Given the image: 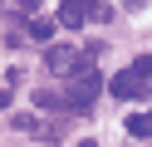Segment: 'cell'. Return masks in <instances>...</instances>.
I'll return each instance as SVG.
<instances>
[{"instance_id": "obj_1", "label": "cell", "mask_w": 152, "mask_h": 147, "mask_svg": "<svg viewBox=\"0 0 152 147\" xmlns=\"http://www.w3.org/2000/svg\"><path fill=\"white\" fill-rule=\"evenodd\" d=\"M98 88H103V78L93 74V64H83L79 74H74L69 93H64V108H69V113H88V108H93V98H98Z\"/></svg>"}, {"instance_id": "obj_2", "label": "cell", "mask_w": 152, "mask_h": 147, "mask_svg": "<svg viewBox=\"0 0 152 147\" xmlns=\"http://www.w3.org/2000/svg\"><path fill=\"white\" fill-rule=\"evenodd\" d=\"M83 64H93L83 49H69V44H49L44 49V69H49V74H79Z\"/></svg>"}, {"instance_id": "obj_3", "label": "cell", "mask_w": 152, "mask_h": 147, "mask_svg": "<svg viewBox=\"0 0 152 147\" xmlns=\"http://www.w3.org/2000/svg\"><path fill=\"white\" fill-rule=\"evenodd\" d=\"M108 93L113 98H147V78H142L137 69H123V74L108 78Z\"/></svg>"}, {"instance_id": "obj_4", "label": "cell", "mask_w": 152, "mask_h": 147, "mask_svg": "<svg viewBox=\"0 0 152 147\" xmlns=\"http://www.w3.org/2000/svg\"><path fill=\"white\" fill-rule=\"evenodd\" d=\"M93 5H98V0H59V25L83 29V25L93 20Z\"/></svg>"}, {"instance_id": "obj_5", "label": "cell", "mask_w": 152, "mask_h": 147, "mask_svg": "<svg viewBox=\"0 0 152 147\" xmlns=\"http://www.w3.org/2000/svg\"><path fill=\"white\" fill-rule=\"evenodd\" d=\"M123 132H128V137H152V108H142V113H132L128 123H123Z\"/></svg>"}, {"instance_id": "obj_6", "label": "cell", "mask_w": 152, "mask_h": 147, "mask_svg": "<svg viewBox=\"0 0 152 147\" xmlns=\"http://www.w3.org/2000/svg\"><path fill=\"white\" fill-rule=\"evenodd\" d=\"M54 25H59V20H30L25 29H30V39H39V44H49V39H54Z\"/></svg>"}, {"instance_id": "obj_7", "label": "cell", "mask_w": 152, "mask_h": 147, "mask_svg": "<svg viewBox=\"0 0 152 147\" xmlns=\"http://www.w3.org/2000/svg\"><path fill=\"white\" fill-rule=\"evenodd\" d=\"M34 108H44V113H59V108H64V93H49V88H39V93H34Z\"/></svg>"}, {"instance_id": "obj_8", "label": "cell", "mask_w": 152, "mask_h": 147, "mask_svg": "<svg viewBox=\"0 0 152 147\" xmlns=\"http://www.w3.org/2000/svg\"><path fill=\"white\" fill-rule=\"evenodd\" d=\"M132 69H137L142 78H152V54H137V59H132Z\"/></svg>"}, {"instance_id": "obj_9", "label": "cell", "mask_w": 152, "mask_h": 147, "mask_svg": "<svg viewBox=\"0 0 152 147\" xmlns=\"http://www.w3.org/2000/svg\"><path fill=\"white\" fill-rule=\"evenodd\" d=\"M0 108H10V88H0Z\"/></svg>"}, {"instance_id": "obj_10", "label": "cell", "mask_w": 152, "mask_h": 147, "mask_svg": "<svg viewBox=\"0 0 152 147\" xmlns=\"http://www.w3.org/2000/svg\"><path fill=\"white\" fill-rule=\"evenodd\" d=\"M20 10H39V0H20Z\"/></svg>"}, {"instance_id": "obj_11", "label": "cell", "mask_w": 152, "mask_h": 147, "mask_svg": "<svg viewBox=\"0 0 152 147\" xmlns=\"http://www.w3.org/2000/svg\"><path fill=\"white\" fill-rule=\"evenodd\" d=\"M123 5H142V0H123Z\"/></svg>"}, {"instance_id": "obj_12", "label": "cell", "mask_w": 152, "mask_h": 147, "mask_svg": "<svg viewBox=\"0 0 152 147\" xmlns=\"http://www.w3.org/2000/svg\"><path fill=\"white\" fill-rule=\"evenodd\" d=\"M79 147H98V142H79Z\"/></svg>"}]
</instances>
